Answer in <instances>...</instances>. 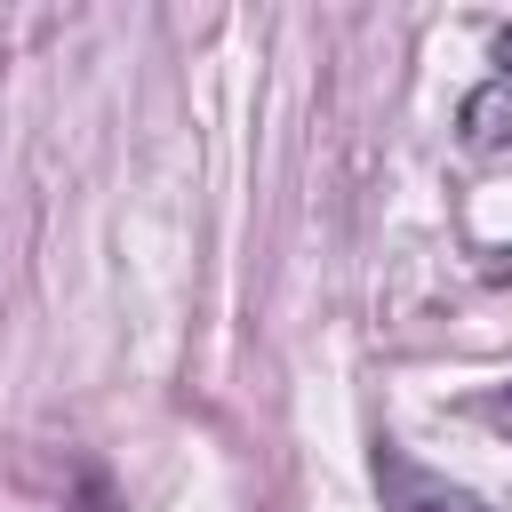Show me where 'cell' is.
Masks as SVG:
<instances>
[{
  "label": "cell",
  "instance_id": "1",
  "mask_svg": "<svg viewBox=\"0 0 512 512\" xmlns=\"http://www.w3.org/2000/svg\"><path fill=\"white\" fill-rule=\"evenodd\" d=\"M368 480H376L384 512H496V504H488V496H472L464 480H448V472L416 464L400 440H376V448H368Z\"/></svg>",
  "mask_w": 512,
  "mask_h": 512
},
{
  "label": "cell",
  "instance_id": "2",
  "mask_svg": "<svg viewBox=\"0 0 512 512\" xmlns=\"http://www.w3.org/2000/svg\"><path fill=\"white\" fill-rule=\"evenodd\" d=\"M456 136H464L472 152H504V144H512V80L472 88V96L456 104Z\"/></svg>",
  "mask_w": 512,
  "mask_h": 512
},
{
  "label": "cell",
  "instance_id": "3",
  "mask_svg": "<svg viewBox=\"0 0 512 512\" xmlns=\"http://www.w3.org/2000/svg\"><path fill=\"white\" fill-rule=\"evenodd\" d=\"M472 416H480L488 432H504V440H512V384H496V392H480V400H472Z\"/></svg>",
  "mask_w": 512,
  "mask_h": 512
},
{
  "label": "cell",
  "instance_id": "4",
  "mask_svg": "<svg viewBox=\"0 0 512 512\" xmlns=\"http://www.w3.org/2000/svg\"><path fill=\"white\" fill-rule=\"evenodd\" d=\"M496 80H512V24L496 32Z\"/></svg>",
  "mask_w": 512,
  "mask_h": 512
}]
</instances>
